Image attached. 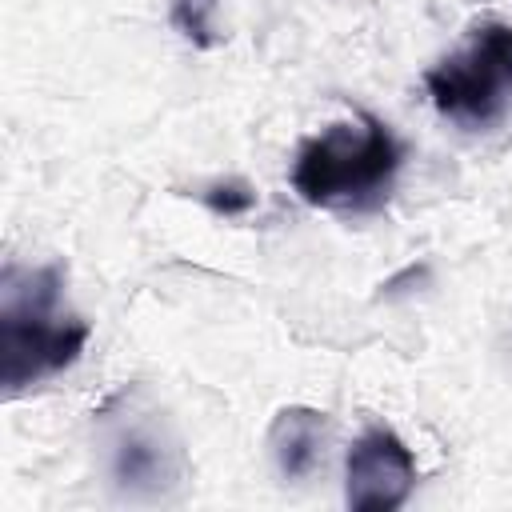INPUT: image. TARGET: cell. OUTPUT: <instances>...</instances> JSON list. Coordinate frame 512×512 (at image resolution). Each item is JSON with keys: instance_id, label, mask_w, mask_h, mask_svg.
<instances>
[{"instance_id": "6da1fadb", "label": "cell", "mask_w": 512, "mask_h": 512, "mask_svg": "<svg viewBox=\"0 0 512 512\" xmlns=\"http://www.w3.org/2000/svg\"><path fill=\"white\" fill-rule=\"evenodd\" d=\"M88 320L64 300V268L8 264L0 276V384L20 392L80 360L88 348Z\"/></svg>"}, {"instance_id": "7a4b0ae2", "label": "cell", "mask_w": 512, "mask_h": 512, "mask_svg": "<svg viewBox=\"0 0 512 512\" xmlns=\"http://www.w3.org/2000/svg\"><path fill=\"white\" fill-rule=\"evenodd\" d=\"M400 164L404 148L396 132L380 116L356 112L352 120H336L300 140L292 156V188L312 208L364 216L384 208Z\"/></svg>"}, {"instance_id": "3957f363", "label": "cell", "mask_w": 512, "mask_h": 512, "mask_svg": "<svg viewBox=\"0 0 512 512\" xmlns=\"http://www.w3.org/2000/svg\"><path fill=\"white\" fill-rule=\"evenodd\" d=\"M100 448L108 464V480L120 500L156 504L168 500L184 484V448L172 432L160 404L148 400L144 388L116 392L100 416Z\"/></svg>"}, {"instance_id": "277c9868", "label": "cell", "mask_w": 512, "mask_h": 512, "mask_svg": "<svg viewBox=\"0 0 512 512\" xmlns=\"http://www.w3.org/2000/svg\"><path fill=\"white\" fill-rule=\"evenodd\" d=\"M436 112L460 128H488L512 100V24L484 20L468 40L424 72Z\"/></svg>"}, {"instance_id": "5b68a950", "label": "cell", "mask_w": 512, "mask_h": 512, "mask_svg": "<svg viewBox=\"0 0 512 512\" xmlns=\"http://www.w3.org/2000/svg\"><path fill=\"white\" fill-rule=\"evenodd\" d=\"M412 448L384 424L364 428L344 456V504L352 512H396L416 488Z\"/></svg>"}, {"instance_id": "8992f818", "label": "cell", "mask_w": 512, "mask_h": 512, "mask_svg": "<svg viewBox=\"0 0 512 512\" xmlns=\"http://www.w3.org/2000/svg\"><path fill=\"white\" fill-rule=\"evenodd\" d=\"M328 440V416L304 404H288L272 416L268 428V452L284 480H304L320 468Z\"/></svg>"}, {"instance_id": "52a82bcc", "label": "cell", "mask_w": 512, "mask_h": 512, "mask_svg": "<svg viewBox=\"0 0 512 512\" xmlns=\"http://www.w3.org/2000/svg\"><path fill=\"white\" fill-rule=\"evenodd\" d=\"M172 24L196 44V48H212L220 40L216 28V0H172Z\"/></svg>"}, {"instance_id": "ba28073f", "label": "cell", "mask_w": 512, "mask_h": 512, "mask_svg": "<svg viewBox=\"0 0 512 512\" xmlns=\"http://www.w3.org/2000/svg\"><path fill=\"white\" fill-rule=\"evenodd\" d=\"M204 204L216 216H244L256 204V192L248 184H240V180H224V184H208L204 188Z\"/></svg>"}]
</instances>
